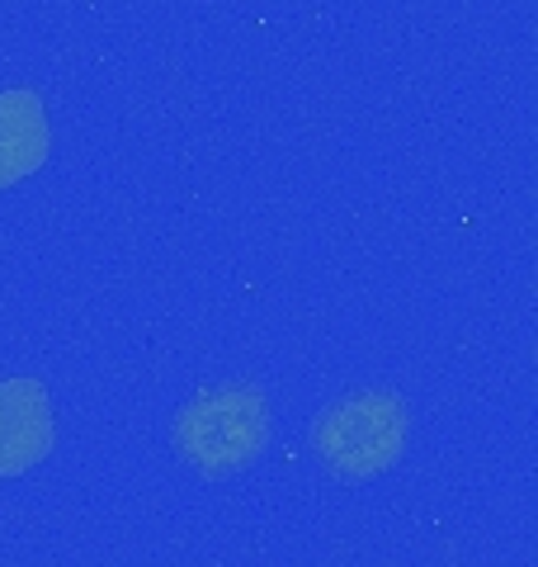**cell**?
Returning a JSON list of instances; mask_svg holds the SVG:
<instances>
[{"mask_svg":"<svg viewBox=\"0 0 538 567\" xmlns=\"http://www.w3.org/2000/svg\"><path fill=\"white\" fill-rule=\"evenodd\" d=\"M52 123L39 91H0V189L48 166Z\"/></svg>","mask_w":538,"mask_h":567,"instance_id":"277c9868","label":"cell"},{"mask_svg":"<svg viewBox=\"0 0 538 567\" xmlns=\"http://www.w3.org/2000/svg\"><path fill=\"white\" fill-rule=\"evenodd\" d=\"M58 421L39 379H0V477H24L52 454Z\"/></svg>","mask_w":538,"mask_h":567,"instance_id":"3957f363","label":"cell"},{"mask_svg":"<svg viewBox=\"0 0 538 567\" xmlns=\"http://www.w3.org/2000/svg\"><path fill=\"white\" fill-rule=\"evenodd\" d=\"M170 445L199 477H237L269 450V402L256 383L204 388L189 406H179Z\"/></svg>","mask_w":538,"mask_h":567,"instance_id":"6da1fadb","label":"cell"},{"mask_svg":"<svg viewBox=\"0 0 538 567\" xmlns=\"http://www.w3.org/2000/svg\"><path fill=\"white\" fill-rule=\"evenodd\" d=\"M411 416L397 393L387 388H369V393H350L331 402L327 412L312 421V454L335 483H369L397 468L406 450Z\"/></svg>","mask_w":538,"mask_h":567,"instance_id":"7a4b0ae2","label":"cell"}]
</instances>
